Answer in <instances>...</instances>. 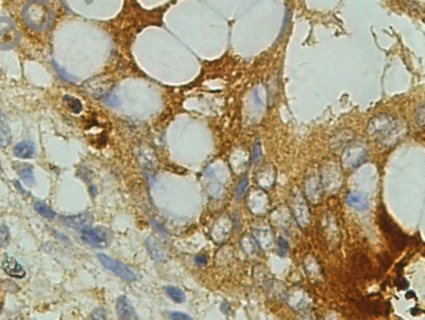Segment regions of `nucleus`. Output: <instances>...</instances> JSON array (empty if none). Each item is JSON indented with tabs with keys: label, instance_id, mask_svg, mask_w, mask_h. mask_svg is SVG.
Wrapping results in <instances>:
<instances>
[{
	"label": "nucleus",
	"instance_id": "27",
	"mask_svg": "<svg viewBox=\"0 0 425 320\" xmlns=\"http://www.w3.org/2000/svg\"><path fill=\"white\" fill-rule=\"evenodd\" d=\"M152 225H154V227L156 228L157 231H160V232H161L162 234H165V236H167V231H166V229H165L164 227H162L161 223L156 222V220H152Z\"/></svg>",
	"mask_w": 425,
	"mask_h": 320
},
{
	"label": "nucleus",
	"instance_id": "14",
	"mask_svg": "<svg viewBox=\"0 0 425 320\" xmlns=\"http://www.w3.org/2000/svg\"><path fill=\"white\" fill-rule=\"evenodd\" d=\"M11 140V131L9 127V123L6 121L5 116L0 112V147H5L9 146Z\"/></svg>",
	"mask_w": 425,
	"mask_h": 320
},
{
	"label": "nucleus",
	"instance_id": "9",
	"mask_svg": "<svg viewBox=\"0 0 425 320\" xmlns=\"http://www.w3.org/2000/svg\"><path fill=\"white\" fill-rule=\"evenodd\" d=\"M1 266H3L4 271L8 274L9 277L16 278V279H23V278H25L26 275L25 268H24V267L21 266V264L19 263L14 257L6 256L5 258H4Z\"/></svg>",
	"mask_w": 425,
	"mask_h": 320
},
{
	"label": "nucleus",
	"instance_id": "3",
	"mask_svg": "<svg viewBox=\"0 0 425 320\" xmlns=\"http://www.w3.org/2000/svg\"><path fill=\"white\" fill-rule=\"evenodd\" d=\"M81 241L95 248H106L113 241V232L101 227H87L81 229Z\"/></svg>",
	"mask_w": 425,
	"mask_h": 320
},
{
	"label": "nucleus",
	"instance_id": "13",
	"mask_svg": "<svg viewBox=\"0 0 425 320\" xmlns=\"http://www.w3.org/2000/svg\"><path fill=\"white\" fill-rule=\"evenodd\" d=\"M347 205L356 211H365L368 208V198L362 192H351L346 197Z\"/></svg>",
	"mask_w": 425,
	"mask_h": 320
},
{
	"label": "nucleus",
	"instance_id": "17",
	"mask_svg": "<svg viewBox=\"0 0 425 320\" xmlns=\"http://www.w3.org/2000/svg\"><path fill=\"white\" fill-rule=\"evenodd\" d=\"M165 293H166L167 297H169L171 300H174L175 303H182L184 302V299H186L184 293L177 287H172V285L165 287Z\"/></svg>",
	"mask_w": 425,
	"mask_h": 320
},
{
	"label": "nucleus",
	"instance_id": "1",
	"mask_svg": "<svg viewBox=\"0 0 425 320\" xmlns=\"http://www.w3.org/2000/svg\"><path fill=\"white\" fill-rule=\"evenodd\" d=\"M25 23L35 30H43L53 20V11L45 0H30L23 10Z\"/></svg>",
	"mask_w": 425,
	"mask_h": 320
},
{
	"label": "nucleus",
	"instance_id": "21",
	"mask_svg": "<svg viewBox=\"0 0 425 320\" xmlns=\"http://www.w3.org/2000/svg\"><path fill=\"white\" fill-rule=\"evenodd\" d=\"M247 185H248V178H247V177H244V178L242 179L241 182H240L239 185H237V187H236V190H235L237 198L242 197V196L244 195V192H246Z\"/></svg>",
	"mask_w": 425,
	"mask_h": 320
},
{
	"label": "nucleus",
	"instance_id": "7",
	"mask_svg": "<svg viewBox=\"0 0 425 320\" xmlns=\"http://www.w3.org/2000/svg\"><path fill=\"white\" fill-rule=\"evenodd\" d=\"M116 315L119 320H138V315L135 308L131 304L127 297L121 295L116 302Z\"/></svg>",
	"mask_w": 425,
	"mask_h": 320
},
{
	"label": "nucleus",
	"instance_id": "4",
	"mask_svg": "<svg viewBox=\"0 0 425 320\" xmlns=\"http://www.w3.org/2000/svg\"><path fill=\"white\" fill-rule=\"evenodd\" d=\"M20 40L15 24L8 18H0V49H11Z\"/></svg>",
	"mask_w": 425,
	"mask_h": 320
},
{
	"label": "nucleus",
	"instance_id": "18",
	"mask_svg": "<svg viewBox=\"0 0 425 320\" xmlns=\"http://www.w3.org/2000/svg\"><path fill=\"white\" fill-rule=\"evenodd\" d=\"M64 104L66 105V107L71 111L72 113H80L82 111V104L79 99L74 98V96H64L62 99Z\"/></svg>",
	"mask_w": 425,
	"mask_h": 320
},
{
	"label": "nucleus",
	"instance_id": "20",
	"mask_svg": "<svg viewBox=\"0 0 425 320\" xmlns=\"http://www.w3.org/2000/svg\"><path fill=\"white\" fill-rule=\"evenodd\" d=\"M362 304H364V312L369 313V314H376V313L380 312V305L378 304V303L374 304V302L365 300V302L362 303Z\"/></svg>",
	"mask_w": 425,
	"mask_h": 320
},
{
	"label": "nucleus",
	"instance_id": "23",
	"mask_svg": "<svg viewBox=\"0 0 425 320\" xmlns=\"http://www.w3.org/2000/svg\"><path fill=\"white\" fill-rule=\"evenodd\" d=\"M170 319L171 320H192L190 315L184 314L181 312H171L170 313Z\"/></svg>",
	"mask_w": 425,
	"mask_h": 320
},
{
	"label": "nucleus",
	"instance_id": "16",
	"mask_svg": "<svg viewBox=\"0 0 425 320\" xmlns=\"http://www.w3.org/2000/svg\"><path fill=\"white\" fill-rule=\"evenodd\" d=\"M34 210H35L41 217L46 218V219H54V218L57 217L55 211L53 210L50 206H48L44 202H36L35 205H34Z\"/></svg>",
	"mask_w": 425,
	"mask_h": 320
},
{
	"label": "nucleus",
	"instance_id": "22",
	"mask_svg": "<svg viewBox=\"0 0 425 320\" xmlns=\"http://www.w3.org/2000/svg\"><path fill=\"white\" fill-rule=\"evenodd\" d=\"M90 320H106L105 310L101 309V308H96L90 315Z\"/></svg>",
	"mask_w": 425,
	"mask_h": 320
},
{
	"label": "nucleus",
	"instance_id": "8",
	"mask_svg": "<svg viewBox=\"0 0 425 320\" xmlns=\"http://www.w3.org/2000/svg\"><path fill=\"white\" fill-rule=\"evenodd\" d=\"M62 222L65 223V225L74 228V229H84V228L91 227L92 222H94V215L90 212H82L74 215H64Z\"/></svg>",
	"mask_w": 425,
	"mask_h": 320
},
{
	"label": "nucleus",
	"instance_id": "25",
	"mask_svg": "<svg viewBox=\"0 0 425 320\" xmlns=\"http://www.w3.org/2000/svg\"><path fill=\"white\" fill-rule=\"evenodd\" d=\"M278 247H279V249H281V252H282L281 254H283L286 251H287V248H288L287 241H286L285 238H279L278 239Z\"/></svg>",
	"mask_w": 425,
	"mask_h": 320
},
{
	"label": "nucleus",
	"instance_id": "28",
	"mask_svg": "<svg viewBox=\"0 0 425 320\" xmlns=\"http://www.w3.org/2000/svg\"><path fill=\"white\" fill-rule=\"evenodd\" d=\"M14 186H15L16 188H18V191L19 192L21 193V195H24V196H26V191L24 190L23 187H21L20 186V183H19V181H14Z\"/></svg>",
	"mask_w": 425,
	"mask_h": 320
},
{
	"label": "nucleus",
	"instance_id": "5",
	"mask_svg": "<svg viewBox=\"0 0 425 320\" xmlns=\"http://www.w3.org/2000/svg\"><path fill=\"white\" fill-rule=\"evenodd\" d=\"M99 261L103 264L104 268H106L108 270L113 271L114 274H116L118 277H120L121 279L126 280V282H135L136 280V274L133 273L132 269L128 268L126 264L121 263V262L116 261V259L111 258V257L106 256V254H99L98 256Z\"/></svg>",
	"mask_w": 425,
	"mask_h": 320
},
{
	"label": "nucleus",
	"instance_id": "19",
	"mask_svg": "<svg viewBox=\"0 0 425 320\" xmlns=\"http://www.w3.org/2000/svg\"><path fill=\"white\" fill-rule=\"evenodd\" d=\"M10 241V231L8 225L0 224V247H6Z\"/></svg>",
	"mask_w": 425,
	"mask_h": 320
},
{
	"label": "nucleus",
	"instance_id": "2",
	"mask_svg": "<svg viewBox=\"0 0 425 320\" xmlns=\"http://www.w3.org/2000/svg\"><path fill=\"white\" fill-rule=\"evenodd\" d=\"M373 122L375 123V125H370L369 130H370V135L373 136L374 140L379 141L380 144L385 145V146L397 142V137L399 135L397 133V126H395L394 121L385 118L382 122L375 120H374Z\"/></svg>",
	"mask_w": 425,
	"mask_h": 320
},
{
	"label": "nucleus",
	"instance_id": "15",
	"mask_svg": "<svg viewBox=\"0 0 425 320\" xmlns=\"http://www.w3.org/2000/svg\"><path fill=\"white\" fill-rule=\"evenodd\" d=\"M16 169H18V173L19 176H20V179L25 183V185L28 186L34 185L35 178H34L33 166H30V164H20V166H18V168Z\"/></svg>",
	"mask_w": 425,
	"mask_h": 320
},
{
	"label": "nucleus",
	"instance_id": "26",
	"mask_svg": "<svg viewBox=\"0 0 425 320\" xmlns=\"http://www.w3.org/2000/svg\"><path fill=\"white\" fill-rule=\"evenodd\" d=\"M259 156H261V150H259V145L258 142H257V144L254 145V149H253V162L258 161Z\"/></svg>",
	"mask_w": 425,
	"mask_h": 320
},
{
	"label": "nucleus",
	"instance_id": "6",
	"mask_svg": "<svg viewBox=\"0 0 425 320\" xmlns=\"http://www.w3.org/2000/svg\"><path fill=\"white\" fill-rule=\"evenodd\" d=\"M380 227H382L384 234L390 241V243L398 251H400V249H403L407 246V236L395 225V223H393V220L385 213H383L382 217H380Z\"/></svg>",
	"mask_w": 425,
	"mask_h": 320
},
{
	"label": "nucleus",
	"instance_id": "11",
	"mask_svg": "<svg viewBox=\"0 0 425 320\" xmlns=\"http://www.w3.org/2000/svg\"><path fill=\"white\" fill-rule=\"evenodd\" d=\"M146 247L150 256H151V258L154 259V261L160 262V263H164V262H166L167 259H169V257H167V252L165 251L162 244L160 243L156 238H154V237L147 238Z\"/></svg>",
	"mask_w": 425,
	"mask_h": 320
},
{
	"label": "nucleus",
	"instance_id": "24",
	"mask_svg": "<svg viewBox=\"0 0 425 320\" xmlns=\"http://www.w3.org/2000/svg\"><path fill=\"white\" fill-rule=\"evenodd\" d=\"M195 262L197 266L202 267L206 266L207 264V258H206V256H202V254H198V256L195 257Z\"/></svg>",
	"mask_w": 425,
	"mask_h": 320
},
{
	"label": "nucleus",
	"instance_id": "10",
	"mask_svg": "<svg viewBox=\"0 0 425 320\" xmlns=\"http://www.w3.org/2000/svg\"><path fill=\"white\" fill-rule=\"evenodd\" d=\"M292 211L298 225H301V227L308 225V223H309V210H308L307 205H305V202L303 201V198H301L300 196H298L297 198H295V201H293Z\"/></svg>",
	"mask_w": 425,
	"mask_h": 320
},
{
	"label": "nucleus",
	"instance_id": "12",
	"mask_svg": "<svg viewBox=\"0 0 425 320\" xmlns=\"http://www.w3.org/2000/svg\"><path fill=\"white\" fill-rule=\"evenodd\" d=\"M13 152L18 159L29 160V159H33V157L35 156L36 149H35V145H34L33 142L26 141L25 140V141H21L19 142V144H16L15 146H14Z\"/></svg>",
	"mask_w": 425,
	"mask_h": 320
}]
</instances>
